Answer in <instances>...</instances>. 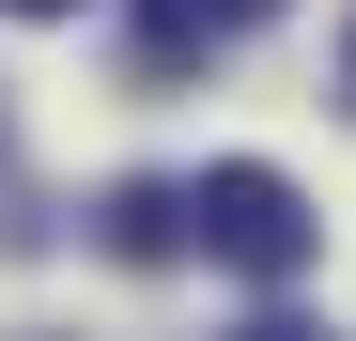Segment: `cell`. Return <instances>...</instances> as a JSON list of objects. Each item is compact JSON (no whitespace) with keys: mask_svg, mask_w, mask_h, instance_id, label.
Wrapping results in <instances>:
<instances>
[{"mask_svg":"<svg viewBox=\"0 0 356 341\" xmlns=\"http://www.w3.org/2000/svg\"><path fill=\"white\" fill-rule=\"evenodd\" d=\"M186 233H202V264H232V279H310L325 217L294 202V170H264V155H217L202 187H186Z\"/></svg>","mask_w":356,"mask_h":341,"instance_id":"obj_1","label":"cell"},{"mask_svg":"<svg viewBox=\"0 0 356 341\" xmlns=\"http://www.w3.org/2000/svg\"><path fill=\"white\" fill-rule=\"evenodd\" d=\"M279 0H140V78H186V63H217L232 31H264Z\"/></svg>","mask_w":356,"mask_h":341,"instance_id":"obj_2","label":"cell"},{"mask_svg":"<svg viewBox=\"0 0 356 341\" xmlns=\"http://www.w3.org/2000/svg\"><path fill=\"white\" fill-rule=\"evenodd\" d=\"M93 248H108V264H186V248H202V233H186V187H170V170L108 187V202H93Z\"/></svg>","mask_w":356,"mask_h":341,"instance_id":"obj_3","label":"cell"},{"mask_svg":"<svg viewBox=\"0 0 356 341\" xmlns=\"http://www.w3.org/2000/svg\"><path fill=\"white\" fill-rule=\"evenodd\" d=\"M0 16H78V0H0Z\"/></svg>","mask_w":356,"mask_h":341,"instance_id":"obj_4","label":"cell"},{"mask_svg":"<svg viewBox=\"0 0 356 341\" xmlns=\"http://www.w3.org/2000/svg\"><path fill=\"white\" fill-rule=\"evenodd\" d=\"M341 78H356V31H341Z\"/></svg>","mask_w":356,"mask_h":341,"instance_id":"obj_5","label":"cell"}]
</instances>
